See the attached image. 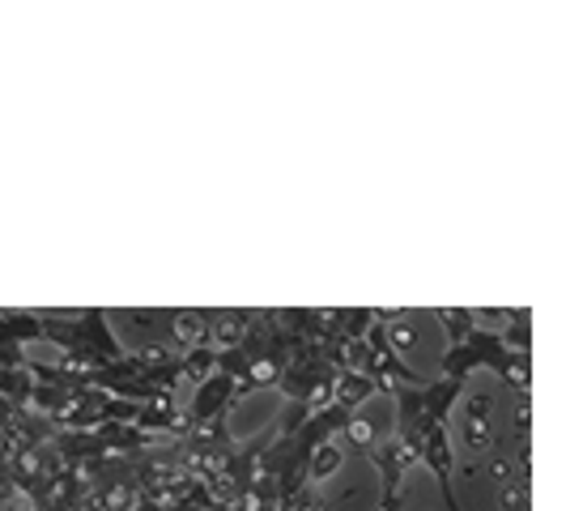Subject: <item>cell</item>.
<instances>
[{"mask_svg":"<svg viewBox=\"0 0 566 511\" xmlns=\"http://www.w3.org/2000/svg\"><path fill=\"white\" fill-rule=\"evenodd\" d=\"M39 315V328H43V341H56V350L64 354L60 367L69 371H98L112 367V363H124V345L112 333V315L103 307H85L77 315H52V312H34Z\"/></svg>","mask_w":566,"mask_h":511,"instance_id":"obj_3","label":"cell"},{"mask_svg":"<svg viewBox=\"0 0 566 511\" xmlns=\"http://www.w3.org/2000/svg\"><path fill=\"white\" fill-rule=\"evenodd\" d=\"M230 405H234V379H230V375H222V371H209L197 388H192L188 405L179 409L184 430H205V426L227 423Z\"/></svg>","mask_w":566,"mask_h":511,"instance_id":"obj_5","label":"cell"},{"mask_svg":"<svg viewBox=\"0 0 566 511\" xmlns=\"http://www.w3.org/2000/svg\"><path fill=\"white\" fill-rule=\"evenodd\" d=\"M392 393H397V435L392 439L413 456L430 426L448 423L464 384L460 379H430L422 388H392Z\"/></svg>","mask_w":566,"mask_h":511,"instance_id":"obj_4","label":"cell"},{"mask_svg":"<svg viewBox=\"0 0 566 511\" xmlns=\"http://www.w3.org/2000/svg\"><path fill=\"white\" fill-rule=\"evenodd\" d=\"M448 328V354H443V379H469L478 367L494 371L511 393H528L533 384V354H515L503 345L499 328H482L478 324V312L469 307H443L434 312Z\"/></svg>","mask_w":566,"mask_h":511,"instance_id":"obj_1","label":"cell"},{"mask_svg":"<svg viewBox=\"0 0 566 511\" xmlns=\"http://www.w3.org/2000/svg\"><path fill=\"white\" fill-rule=\"evenodd\" d=\"M370 465L379 473V486H384V499H379V511H400V478L405 469L413 465V456L400 448L397 439H384V444H370Z\"/></svg>","mask_w":566,"mask_h":511,"instance_id":"obj_6","label":"cell"},{"mask_svg":"<svg viewBox=\"0 0 566 511\" xmlns=\"http://www.w3.org/2000/svg\"><path fill=\"white\" fill-rule=\"evenodd\" d=\"M27 341H43L39 315H34V312H0V345L22 350Z\"/></svg>","mask_w":566,"mask_h":511,"instance_id":"obj_7","label":"cell"},{"mask_svg":"<svg viewBox=\"0 0 566 511\" xmlns=\"http://www.w3.org/2000/svg\"><path fill=\"white\" fill-rule=\"evenodd\" d=\"M285 367H290V337H285L277 312L248 315L243 337L218 350V363H213V371L234 379V400L255 393L260 384H277Z\"/></svg>","mask_w":566,"mask_h":511,"instance_id":"obj_2","label":"cell"}]
</instances>
